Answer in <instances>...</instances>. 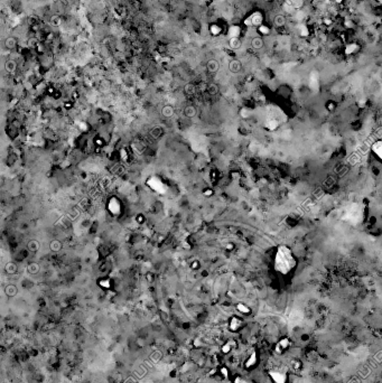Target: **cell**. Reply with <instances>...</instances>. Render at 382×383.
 Here are the masks:
<instances>
[{
	"label": "cell",
	"instance_id": "26",
	"mask_svg": "<svg viewBox=\"0 0 382 383\" xmlns=\"http://www.w3.org/2000/svg\"><path fill=\"white\" fill-rule=\"evenodd\" d=\"M185 91H186V92H187V93H188V94H193L194 92H195V87H194L193 85H191V84H188V85H186V87H185Z\"/></svg>",
	"mask_w": 382,
	"mask_h": 383
},
{
	"label": "cell",
	"instance_id": "25",
	"mask_svg": "<svg viewBox=\"0 0 382 383\" xmlns=\"http://www.w3.org/2000/svg\"><path fill=\"white\" fill-rule=\"evenodd\" d=\"M275 23L277 24V26H282L285 24V17L284 16H277L275 19Z\"/></svg>",
	"mask_w": 382,
	"mask_h": 383
},
{
	"label": "cell",
	"instance_id": "9",
	"mask_svg": "<svg viewBox=\"0 0 382 383\" xmlns=\"http://www.w3.org/2000/svg\"><path fill=\"white\" fill-rule=\"evenodd\" d=\"M237 309L239 313H241V314L243 315H249L251 313V309L245 304H243V303H239V304L237 305Z\"/></svg>",
	"mask_w": 382,
	"mask_h": 383
},
{
	"label": "cell",
	"instance_id": "14",
	"mask_svg": "<svg viewBox=\"0 0 382 383\" xmlns=\"http://www.w3.org/2000/svg\"><path fill=\"white\" fill-rule=\"evenodd\" d=\"M49 248H51L52 251L57 252L62 249V243H61L59 240H53V241L51 242V244H49Z\"/></svg>",
	"mask_w": 382,
	"mask_h": 383
},
{
	"label": "cell",
	"instance_id": "1",
	"mask_svg": "<svg viewBox=\"0 0 382 383\" xmlns=\"http://www.w3.org/2000/svg\"><path fill=\"white\" fill-rule=\"evenodd\" d=\"M297 267L298 259L293 249L287 244L279 245L272 260V268L275 272L281 277H288L297 269Z\"/></svg>",
	"mask_w": 382,
	"mask_h": 383
},
{
	"label": "cell",
	"instance_id": "13",
	"mask_svg": "<svg viewBox=\"0 0 382 383\" xmlns=\"http://www.w3.org/2000/svg\"><path fill=\"white\" fill-rule=\"evenodd\" d=\"M162 115H164V117L170 118L173 114H174V108L170 107V105H166V107L162 108Z\"/></svg>",
	"mask_w": 382,
	"mask_h": 383
},
{
	"label": "cell",
	"instance_id": "27",
	"mask_svg": "<svg viewBox=\"0 0 382 383\" xmlns=\"http://www.w3.org/2000/svg\"><path fill=\"white\" fill-rule=\"evenodd\" d=\"M209 92H210L211 94H216V92H217V87H216V85H214V84H212V85H210V87H209Z\"/></svg>",
	"mask_w": 382,
	"mask_h": 383
},
{
	"label": "cell",
	"instance_id": "24",
	"mask_svg": "<svg viewBox=\"0 0 382 383\" xmlns=\"http://www.w3.org/2000/svg\"><path fill=\"white\" fill-rule=\"evenodd\" d=\"M234 383H255L250 381V380H247V379H243L241 376H237L235 380H234Z\"/></svg>",
	"mask_w": 382,
	"mask_h": 383
},
{
	"label": "cell",
	"instance_id": "18",
	"mask_svg": "<svg viewBox=\"0 0 382 383\" xmlns=\"http://www.w3.org/2000/svg\"><path fill=\"white\" fill-rule=\"evenodd\" d=\"M230 46L232 48H239L241 46V41H239L237 37H233L230 39Z\"/></svg>",
	"mask_w": 382,
	"mask_h": 383
},
{
	"label": "cell",
	"instance_id": "12",
	"mask_svg": "<svg viewBox=\"0 0 382 383\" xmlns=\"http://www.w3.org/2000/svg\"><path fill=\"white\" fill-rule=\"evenodd\" d=\"M206 67L210 72H216L217 69H219V63H217L215 59H211V61L207 62Z\"/></svg>",
	"mask_w": 382,
	"mask_h": 383
},
{
	"label": "cell",
	"instance_id": "28",
	"mask_svg": "<svg viewBox=\"0 0 382 383\" xmlns=\"http://www.w3.org/2000/svg\"><path fill=\"white\" fill-rule=\"evenodd\" d=\"M291 364H293V367L294 369H299L300 367V365H302V363L299 362V361H294L293 363H291Z\"/></svg>",
	"mask_w": 382,
	"mask_h": 383
},
{
	"label": "cell",
	"instance_id": "8",
	"mask_svg": "<svg viewBox=\"0 0 382 383\" xmlns=\"http://www.w3.org/2000/svg\"><path fill=\"white\" fill-rule=\"evenodd\" d=\"M17 287L15 286V285H8L6 288H5V293L7 295L8 297H14L17 295Z\"/></svg>",
	"mask_w": 382,
	"mask_h": 383
},
{
	"label": "cell",
	"instance_id": "16",
	"mask_svg": "<svg viewBox=\"0 0 382 383\" xmlns=\"http://www.w3.org/2000/svg\"><path fill=\"white\" fill-rule=\"evenodd\" d=\"M184 113H185L186 117L192 118V117H194V115L196 114V110H195V108H194V107H191V105H189V107H186L185 108V110H184Z\"/></svg>",
	"mask_w": 382,
	"mask_h": 383
},
{
	"label": "cell",
	"instance_id": "10",
	"mask_svg": "<svg viewBox=\"0 0 382 383\" xmlns=\"http://www.w3.org/2000/svg\"><path fill=\"white\" fill-rule=\"evenodd\" d=\"M27 248H28V250L31 251V252H37L38 250H39V248H41V245H39V242L38 241H36V240H31V241L28 242Z\"/></svg>",
	"mask_w": 382,
	"mask_h": 383
},
{
	"label": "cell",
	"instance_id": "6",
	"mask_svg": "<svg viewBox=\"0 0 382 383\" xmlns=\"http://www.w3.org/2000/svg\"><path fill=\"white\" fill-rule=\"evenodd\" d=\"M257 363H258V353L255 352H252L251 355L249 356L247 361L245 362V369H252V367H255L257 365Z\"/></svg>",
	"mask_w": 382,
	"mask_h": 383
},
{
	"label": "cell",
	"instance_id": "23",
	"mask_svg": "<svg viewBox=\"0 0 382 383\" xmlns=\"http://www.w3.org/2000/svg\"><path fill=\"white\" fill-rule=\"evenodd\" d=\"M6 69H7L8 72H12V71H15V69H16V65H15V63L12 62V61H8V62L6 63Z\"/></svg>",
	"mask_w": 382,
	"mask_h": 383
},
{
	"label": "cell",
	"instance_id": "11",
	"mask_svg": "<svg viewBox=\"0 0 382 383\" xmlns=\"http://www.w3.org/2000/svg\"><path fill=\"white\" fill-rule=\"evenodd\" d=\"M233 346H234V343L227 342L221 346V351H222L223 354H229V353H231V351H232V349H233Z\"/></svg>",
	"mask_w": 382,
	"mask_h": 383
},
{
	"label": "cell",
	"instance_id": "2",
	"mask_svg": "<svg viewBox=\"0 0 382 383\" xmlns=\"http://www.w3.org/2000/svg\"><path fill=\"white\" fill-rule=\"evenodd\" d=\"M343 220L352 225H358L364 220V206L360 203H352L343 210Z\"/></svg>",
	"mask_w": 382,
	"mask_h": 383
},
{
	"label": "cell",
	"instance_id": "19",
	"mask_svg": "<svg viewBox=\"0 0 382 383\" xmlns=\"http://www.w3.org/2000/svg\"><path fill=\"white\" fill-rule=\"evenodd\" d=\"M5 269H6V271H7L8 273L12 275V273H15L16 271H17V266H16L15 263L10 262V263H8L7 266H6V268H5Z\"/></svg>",
	"mask_w": 382,
	"mask_h": 383
},
{
	"label": "cell",
	"instance_id": "5",
	"mask_svg": "<svg viewBox=\"0 0 382 383\" xmlns=\"http://www.w3.org/2000/svg\"><path fill=\"white\" fill-rule=\"evenodd\" d=\"M289 346H290L289 338L284 337V338H281V339H280L278 343H277V345H276V352L282 353L284 351L288 349V347H289Z\"/></svg>",
	"mask_w": 382,
	"mask_h": 383
},
{
	"label": "cell",
	"instance_id": "7",
	"mask_svg": "<svg viewBox=\"0 0 382 383\" xmlns=\"http://www.w3.org/2000/svg\"><path fill=\"white\" fill-rule=\"evenodd\" d=\"M242 326V319L241 318L237 317V316H234L230 319V323H229V328H230L231 332H237Z\"/></svg>",
	"mask_w": 382,
	"mask_h": 383
},
{
	"label": "cell",
	"instance_id": "20",
	"mask_svg": "<svg viewBox=\"0 0 382 383\" xmlns=\"http://www.w3.org/2000/svg\"><path fill=\"white\" fill-rule=\"evenodd\" d=\"M230 69L232 72H237L240 69V63L237 61H232L230 64Z\"/></svg>",
	"mask_w": 382,
	"mask_h": 383
},
{
	"label": "cell",
	"instance_id": "22",
	"mask_svg": "<svg viewBox=\"0 0 382 383\" xmlns=\"http://www.w3.org/2000/svg\"><path fill=\"white\" fill-rule=\"evenodd\" d=\"M15 46H16V41H15L14 38L10 37L6 41V47H8V48H14Z\"/></svg>",
	"mask_w": 382,
	"mask_h": 383
},
{
	"label": "cell",
	"instance_id": "17",
	"mask_svg": "<svg viewBox=\"0 0 382 383\" xmlns=\"http://www.w3.org/2000/svg\"><path fill=\"white\" fill-rule=\"evenodd\" d=\"M27 270H28V272L29 273H31V275H35V273H37L38 271H39V267H38V264L37 263H30V264H28V267H27Z\"/></svg>",
	"mask_w": 382,
	"mask_h": 383
},
{
	"label": "cell",
	"instance_id": "15",
	"mask_svg": "<svg viewBox=\"0 0 382 383\" xmlns=\"http://www.w3.org/2000/svg\"><path fill=\"white\" fill-rule=\"evenodd\" d=\"M252 47L253 48H261L262 46H263V41H262L260 37H255L252 39Z\"/></svg>",
	"mask_w": 382,
	"mask_h": 383
},
{
	"label": "cell",
	"instance_id": "21",
	"mask_svg": "<svg viewBox=\"0 0 382 383\" xmlns=\"http://www.w3.org/2000/svg\"><path fill=\"white\" fill-rule=\"evenodd\" d=\"M219 371H220L221 375L223 376L224 379H227V378H229V375H230V372H229V369H227V367H225V366H222V367H221V369L219 370Z\"/></svg>",
	"mask_w": 382,
	"mask_h": 383
},
{
	"label": "cell",
	"instance_id": "3",
	"mask_svg": "<svg viewBox=\"0 0 382 383\" xmlns=\"http://www.w3.org/2000/svg\"><path fill=\"white\" fill-rule=\"evenodd\" d=\"M269 375L271 380L275 383H287L288 381V375L286 372H282L280 370H273L269 372Z\"/></svg>",
	"mask_w": 382,
	"mask_h": 383
},
{
	"label": "cell",
	"instance_id": "4",
	"mask_svg": "<svg viewBox=\"0 0 382 383\" xmlns=\"http://www.w3.org/2000/svg\"><path fill=\"white\" fill-rule=\"evenodd\" d=\"M371 151L372 154L377 157V158L382 162V139L377 140L372 144L371 146Z\"/></svg>",
	"mask_w": 382,
	"mask_h": 383
}]
</instances>
